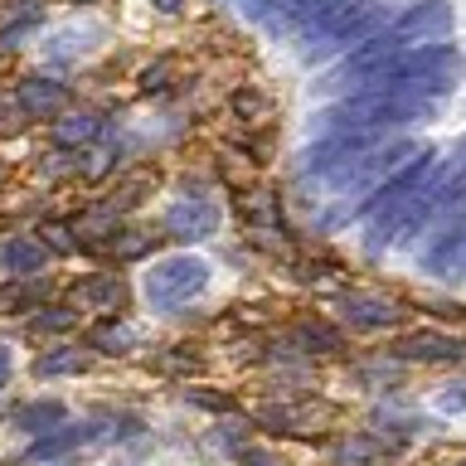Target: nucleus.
Here are the masks:
<instances>
[{
    "label": "nucleus",
    "mask_w": 466,
    "mask_h": 466,
    "mask_svg": "<svg viewBox=\"0 0 466 466\" xmlns=\"http://www.w3.org/2000/svg\"><path fill=\"white\" fill-rule=\"evenodd\" d=\"M107 248H112L116 258H141L146 248H151V233H127V238H112Z\"/></svg>",
    "instance_id": "obj_21"
},
{
    "label": "nucleus",
    "mask_w": 466,
    "mask_h": 466,
    "mask_svg": "<svg viewBox=\"0 0 466 466\" xmlns=\"http://www.w3.org/2000/svg\"><path fill=\"white\" fill-rule=\"evenodd\" d=\"M437 408L442 413H466V384H451L447 393H437Z\"/></svg>",
    "instance_id": "obj_24"
},
{
    "label": "nucleus",
    "mask_w": 466,
    "mask_h": 466,
    "mask_svg": "<svg viewBox=\"0 0 466 466\" xmlns=\"http://www.w3.org/2000/svg\"><path fill=\"white\" fill-rule=\"evenodd\" d=\"M97 131H102L97 112H64V116H54V141L58 146H87Z\"/></svg>",
    "instance_id": "obj_14"
},
{
    "label": "nucleus",
    "mask_w": 466,
    "mask_h": 466,
    "mask_svg": "<svg viewBox=\"0 0 466 466\" xmlns=\"http://www.w3.org/2000/svg\"><path fill=\"white\" fill-rule=\"evenodd\" d=\"M73 320H78L73 311H64V306H49V311H44V316L35 320V326H39V330H68Z\"/></svg>",
    "instance_id": "obj_23"
},
{
    "label": "nucleus",
    "mask_w": 466,
    "mask_h": 466,
    "mask_svg": "<svg viewBox=\"0 0 466 466\" xmlns=\"http://www.w3.org/2000/svg\"><path fill=\"white\" fill-rule=\"evenodd\" d=\"M461 466H466V461H461Z\"/></svg>",
    "instance_id": "obj_31"
},
{
    "label": "nucleus",
    "mask_w": 466,
    "mask_h": 466,
    "mask_svg": "<svg viewBox=\"0 0 466 466\" xmlns=\"http://www.w3.org/2000/svg\"><path fill=\"white\" fill-rule=\"evenodd\" d=\"M15 428L29 432V437H49L64 428V403H54V399H44V403H25L20 413H15Z\"/></svg>",
    "instance_id": "obj_13"
},
{
    "label": "nucleus",
    "mask_w": 466,
    "mask_h": 466,
    "mask_svg": "<svg viewBox=\"0 0 466 466\" xmlns=\"http://www.w3.org/2000/svg\"><path fill=\"white\" fill-rule=\"evenodd\" d=\"M364 5H374V0H320V5L311 10V20L301 25L297 44H301L306 54H316V49L326 54V49H330V39L340 35V29H345L350 20H355V15H360Z\"/></svg>",
    "instance_id": "obj_6"
},
{
    "label": "nucleus",
    "mask_w": 466,
    "mask_h": 466,
    "mask_svg": "<svg viewBox=\"0 0 466 466\" xmlns=\"http://www.w3.org/2000/svg\"><path fill=\"white\" fill-rule=\"evenodd\" d=\"M131 340H137V330L122 326V320H102V326L87 335V345L102 350V355H127V345H131Z\"/></svg>",
    "instance_id": "obj_16"
},
{
    "label": "nucleus",
    "mask_w": 466,
    "mask_h": 466,
    "mask_svg": "<svg viewBox=\"0 0 466 466\" xmlns=\"http://www.w3.org/2000/svg\"><path fill=\"white\" fill-rule=\"evenodd\" d=\"M83 301L93 306V311H122V301H127V287H122V277L116 272H102V277H93V282L83 287Z\"/></svg>",
    "instance_id": "obj_15"
},
{
    "label": "nucleus",
    "mask_w": 466,
    "mask_h": 466,
    "mask_svg": "<svg viewBox=\"0 0 466 466\" xmlns=\"http://www.w3.org/2000/svg\"><path fill=\"white\" fill-rule=\"evenodd\" d=\"M451 277H466V248H461V258H457V272H451Z\"/></svg>",
    "instance_id": "obj_28"
},
{
    "label": "nucleus",
    "mask_w": 466,
    "mask_h": 466,
    "mask_svg": "<svg viewBox=\"0 0 466 466\" xmlns=\"http://www.w3.org/2000/svg\"><path fill=\"white\" fill-rule=\"evenodd\" d=\"M461 73H466V54L451 39H442V44H413V49L384 58L364 87H379V93H418L428 102H442L461 87Z\"/></svg>",
    "instance_id": "obj_1"
},
{
    "label": "nucleus",
    "mask_w": 466,
    "mask_h": 466,
    "mask_svg": "<svg viewBox=\"0 0 466 466\" xmlns=\"http://www.w3.org/2000/svg\"><path fill=\"white\" fill-rule=\"evenodd\" d=\"M209 287V262L195 258V253H180V258H160L151 272H146V301L156 306V311H180L199 297V291Z\"/></svg>",
    "instance_id": "obj_3"
},
{
    "label": "nucleus",
    "mask_w": 466,
    "mask_h": 466,
    "mask_svg": "<svg viewBox=\"0 0 466 466\" xmlns=\"http://www.w3.org/2000/svg\"><path fill=\"white\" fill-rule=\"evenodd\" d=\"M218 224H224V209H218L214 199H204V195H189L180 204H170L166 209V233L170 238H214Z\"/></svg>",
    "instance_id": "obj_7"
},
{
    "label": "nucleus",
    "mask_w": 466,
    "mask_h": 466,
    "mask_svg": "<svg viewBox=\"0 0 466 466\" xmlns=\"http://www.w3.org/2000/svg\"><path fill=\"white\" fill-rule=\"evenodd\" d=\"M15 102L25 107V116H64V102H68V87L58 78H39V73H29L20 83V93Z\"/></svg>",
    "instance_id": "obj_10"
},
{
    "label": "nucleus",
    "mask_w": 466,
    "mask_h": 466,
    "mask_svg": "<svg viewBox=\"0 0 466 466\" xmlns=\"http://www.w3.org/2000/svg\"><path fill=\"white\" fill-rule=\"evenodd\" d=\"M432 170H437V160H432V151H418L413 160H408L403 170H393L389 180H379L374 189H370V199L360 204V218H374V214H384V209H393V204H403V199H413L422 185L432 180Z\"/></svg>",
    "instance_id": "obj_5"
},
{
    "label": "nucleus",
    "mask_w": 466,
    "mask_h": 466,
    "mask_svg": "<svg viewBox=\"0 0 466 466\" xmlns=\"http://www.w3.org/2000/svg\"><path fill=\"white\" fill-rule=\"evenodd\" d=\"M393 355L408 364H451L466 355V340L461 335H442V330H418V335L393 345Z\"/></svg>",
    "instance_id": "obj_8"
},
{
    "label": "nucleus",
    "mask_w": 466,
    "mask_h": 466,
    "mask_svg": "<svg viewBox=\"0 0 466 466\" xmlns=\"http://www.w3.org/2000/svg\"><path fill=\"white\" fill-rule=\"evenodd\" d=\"M399 306H393L389 297H374V291H350V297H340V320L355 330H389L399 326Z\"/></svg>",
    "instance_id": "obj_9"
},
{
    "label": "nucleus",
    "mask_w": 466,
    "mask_h": 466,
    "mask_svg": "<svg viewBox=\"0 0 466 466\" xmlns=\"http://www.w3.org/2000/svg\"><path fill=\"white\" fill-rule=\"evenodd\" d=\"M297 340L301 345H320V350H340V330H330V326H301Z\"/></svg>",
    "instance_id": "obj_20"
},
{
    "label": "nucleus",
    "mask_w": 466,
    "mask_h": 466,
    "mask_svg": "<svg viewBox=\"0 0 466 466\" xmlns=\"http://www.w3.org/2000/svg\"><path fill=\"white\" fill-rule=\"evenodd\" d=\"M379 451H384V447H379V437L364 432V437H355V442H345L335 461H340V466H370V461L379 457Z\"/></svg>",
    "instance_id": "obj_18"
},
{
    "label": "nucleus",
    "mask_w": 466,
    "mask_h": 466,
    "mask_svg": "<svg viewBox=\"0 0 466 466\" xmlns=\"http://www.w3.org/2000/svg\"><path fill=\"white\" fill-rule=\"evenodd\" d=\"M54 466H78V461H73V457H64V461H54Z\"/></svg>",
    "instance_id": "obj_30"
},
{
    "label": "nucleus",
    "mask_w": 466,
    "mask_h": 466,
    "mask_svg": "<svg viewBox=\"0 0 466 466\" xmlns=\"http://www.w3.org/2000/svg\"><path fill=\"white\" fill-rule=\"evenodd\" d=\"M10 370H15V355H10V350H5V345H0V389H5V384H10Z\"/></svg>",
    "instance_id": "obj_26"
},
{
    "label": "nucleus",
    "mask_w": 466,
    "mask_h": 466,
    "mask_svg": "<svg viewBox=\"0 0 466 466\" xmlns=\"http://www.w3.org/2000/svg\"><path fill=\"white\" fill-rule=\"evenodd\" d=\"M379 131H320V137L306 146L301 156V170L316 175V180H330L340 189L345 180H355L364 170V160L379 151Z\"/></svg>",
    "instance_id": "obj_2"
},
{
    "label": "nucleus",
    "mask_w": 466,
    "mask_h": 466,
    "mask_svg": "<svg viewBox=\"0 0 466 466\" xmlns=\"http://www.w3.org/2000/svg\"><path fill=\"white\" fill-rule=\"evenodd\" d=\"M93 437H97L93 422H78V428H58V432H49V437H39V442L29 447V457H25V461H64L73 447L93 442Z\"/></svg>",
    "instance_id": "obj_11"
},
{
    "label": "nucleus",
    "mask_w": 466,
    "mask_h": 466,
    "mask_svg": "<svg viewBox=\"0 0 466 466\" xmlns=\"http://www.w3.org/2000/svg\"><path fill=\"white\" fill-rule=\"evenodd\" d=\"M87 364V355L83 350H68V345H58V350H49V355H44L39 364H35V374L39 379H58V374H78Z\"/></svg>",
    "instance_id": "obj_17"
},
{
    "label": "nucleus",
    "mask_w": 466,
    "mask_h": 466,
    "mask_svg": "<svg viewBox=\"0 0 466 466\" xmlns=\"http://www.w3.org/2000/svg\"><path fill=\"white\" fill-rule=\"evenodd\" d=\"M195 403H204V408H224V399H214V393H189Z\"/></svg>",
    "instance_id": "obj_27"
},
{
    "label": "nucleus",
    "mask_w": 466,
    "mask_h": 466,
    "mask_svg": "<svg viewBox=\"0 0 466 466\" xmlns=\"http://www.w3.org/2000/svg\"><path fill=\"white\" fill-rule=\"evenodd\" d=\"M25 35H39V15H25V20H15L0 29V44H25Z\"/></svg>",
    "instance_id": "obj_22"
},
{
    "label": "nucleus",
    "mask_w": 466,
    "mask_h": 466,
    "mask_svg": "<svg viewBox=\"0 0 466 466\" xmlns=\"http://www.w3.org/2000/svg\"><path fill=\"white\" fill-rule=\"evenodd\" d=\"M156 5H160V10H180V0H156Z\"/></svg>",
    "instance_id": "obj_29"
},
{
    "label": "nucleus",
    "mask_w": 466,
    "mask_h": 466,
    "mask_svg": "<svg viewBox=\"0 0 466 466\" xmlns=\"http://www.w3.org/2000/svg\"><path fill=\"white\" fill-rule=\"evenodd\" d=\"M39 268H44L39 238H10L5 248H0V272H10V277H35Z\"/></svg>",
    "instance_id": "obj_12"
},
{
    "label": "nucleus",
    "mask_w": 466,
    "mask_h": 466,
    "mask_svg": "<svg viewBox=\"0 0 466 466\" xmlns=\"http://www.w3.org/2000/svg\"><path fill=\"white\" fill-rule=\"evenodd\" d=\"M287 5H291V0H238V10H243L253 25H277V20L287 15Z\"/></svg>",
    "instance_id": "obj_19"
},
{
    "label": "nucleus",
    "mask_w": 466,
    "mask_h": 466,
    "mask_svg": "<svg viewBox=\"0 0 466 466\" xmlns=\"http://www.w3.org/2000/svg\"><path fill=\"white\" fill-rule=\"evenodd\" d=\"M389 29L403 49H413V44H442L457 29V10L447 0H413L399 20H389Z\"/></svg>",
    "instance_id": "obj_4"
},
{
    "label": "nucleus",
    "mask_w": 466,
    "mask_h": 466,
    "mask_svg": "<svg viewBox=\"0 0 466 466\" xmlns=\"http://www.w3.org/2000/svg\"><path fill=\"white\" fill-rule=\"evenodd\" d=\"M166 83H170V64H151V68L141 73V87H146V93H156V87H166Z\"/></svg>",
    "instance_id": "obj_25"
}]
</instances>
